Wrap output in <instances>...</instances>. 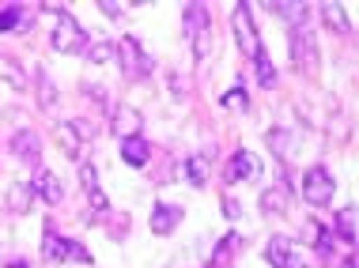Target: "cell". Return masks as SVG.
Returning <instances> with one entry per match:
<instances>
[{
  "label": "cell",
  "instance_id": "4316f807",
  "mask_svg": "<svg viewBox=\"0 0 359 268\" xmlns=\"http://www.w3.org/2000/svg\"><path fill=\"white\" fill-rule=\"evenodd\" d=\"M87 57L95 61V64H106L110 57H114V45H110V42H95V45L87 50Z\"/></svg>",
  "mask_w": 359,
  "mask_h": 268
},
{
  "label": "cell",
  "instance_id": "7402d4cb",
  "mask_svg": "<svg viewBox=\"0 0 359 268\" xmlns=\"http://www.w3.org/2000/svg\"><path fill=\"white\" fill-rule=\"evenodd\" d=\"M186 178L193 181V186H205V181H208V159H200V155H193V159L186 163Z\"/></svg>",
  "mask_w": 359,
  "mask_h": 268
},
{
  "label": "cell",
  "instance_id": "83f0119b",
  "mask_svg": "<svg viewBox=\"0 0 359 268\" xmlns=\"http://www.w3.org/2000/svg\"><path fill=\"white\" fill-rule=\"evenodd\" d=\"M224 106H231V110H250V98H246L242 87H235V91H227V95H224Z\"/></svg>",
  "mask_w": 359,
  "mask_h": 268
},
{
  "label": "cell",
  "instance_id": "7c38bea8",
  "mask_svg": "<svg viewBox=\"0 0 359 268\" xmlns=\"http://www.w3.org/2000/svg\"><path fill=\"white\" fill-rule=\"evenodd\" d=\"M261 208L269 211V216H284V211L291 208V186L276 181L272 189H265V193H261Z\"/></svg>",
  "mask_w": 359,
  "mask_h": 268
},
{
  "label": "cell",
  "instance_id": "5b68a950",
  "mask_svg": "<svg viewBox=\"0 0 359 268\" xmlns=\"http://www.w3.org/2000/svg\"><path fill=\"white\" fill-rule=\"evenodd\" d=\"M117 57H122V68H125L129 80L148 76V72H152V61L144 57V50H140V42H136V38H122V42H117Z\"/></svg>",
  "mask_w": 359,
  "mask_h": 268
},
{
  "label": "cell",
  "instance_id": "44dd1931",
  "mask_svg": "<svg viewBox=\"0 0 359 268\" xmlns=\"http://www.w3.org/2000/svg\"><path fill=\"white\" fill-rule=\"evenodd\" d=\"M61 261H72V265H91V253L80 242L72 238H61Z\"/></svg>",
  "mask_w": 359,
  "mask_h": 268
},
{
  "label": "cell",
  "instance_id": "6da1fadb",
  "mask_svg": "<svg viewBox=\"0 0 359 268\" xmlns=\"http://www.w3.org/2000/svg\"><path fill=\"white\" fill-rule=\"evenodd\" d=\"M50 12H57V31H53V50L57 53H80L87 45V34L84 27L76 23V15H68L61 4H50Z\"/></svg>",
  "mask_w": 359,
  "mask_h": 268
},
{
  "label": "cell",
  "instance_id": "7a4b0ae2",
  "mask_svg": "<svg viewBox=\"0 0 359 268\" xmlns=\"http://www.w3.org/2000/svg\"><path fill=\"white\" fill-rule=\"evenodd\" d=\"M302 197L314 208H325L329 200H333V178H329L325 166H310L307 170V178H302Z\"/></svg>",
  "mask_w": 359,
  "mask_h": 268
},
{
  "label": "cell",
  "instance_id": "f546056e",
  "mask_svg": "<svg viewBox=\"0 0 359 268\" xmlns=\"http://www.w3.org/2000/svg\"><path fill=\"white\" fill-rule=\"evenodd\" d=\"M57 136H61V144H64V151H68V155H72V163H76V159H80V140H72V133H68V128H64V125L57 128Z\"/></svg>",
  "mask_w": 359,
  "mask_h": 268
},
{
  "label": "cell",
  "instance_id": "4dcf8cb0",
  "mask_svg": "<svg viewBox=\"0 0 359 268\" xmlns=\"http://www.w3.org/2000/svg\"><path fill=\"white\" fill-rule=\"evenodd\" d=\"M64 128H68V133H76L80 140H95V128H91L87 121H64Z\"/></svg>",
  "mask_w": 359,
  "mask_h": 268
},
{
  "label": "cell",
  "instance_id": "5bb4252c",
  "mask_svg": "<svg viewBox=\"0 0 359 268\" xmlns=\"http://www.w3.org/2000/svg\"><path fill=\"white\" fill-rule=\"evenodd\" d=\"M178 219H182V208L178 204H155L152 230H155V234H170V230L178 227Z\"/></svg>",
  "mask_w": 359,
  "mask_h": 268
},
{
  "label": "cell",
  "instance_id": "e0dca14e",
  "mask_svg": "<svg viewBox=\"0 0 359 268\" xmlns=\"http://www.w3.org/2000/svg\"><path fill=\"white\" fill-rule=\"evenodd\" d=\"M31 204H34V193H31V186L15 181V186L8 189V208H12L15 216H27V211H31Z\"/></svg>",
  "mask_w": 359,
  "mask_h": 268
},
{
  "label": "cell",
  "instance_id": "836d02e7",
  "mask_svg": "<svg viewBox=\"0 0 359 268\" xmlns=\"http://www.w3.org/2000/svg\"><path fill=\"white\" fill-rule=\"evenodd\" d=\"M208 268H219V265H208Z\"/></svg>",
  "mask_w": 359,
  "mask_h": 268
},
{
  "label": "cell",
  "instance_id": "d6986e66",
  "mask_svg": "<svg viewBox=\"0 0 359 268\" xmlns=\"http://www.w3.org/2000/svg\"><path fill=\"white\" fill-rule=\"evenodd\" d=\"M269 8L276 15H284L295 31H299V27H307V20H310V4H299V0H295V4H269Z\"/></svg>",
  "mask_w": 359,
  "mask_h": 268
},
{
  "label": "cell",
  "instance_id": "e575fe53",
  "mask_svg": "<svg viewBox=\"0 0 359 268\" xmlns=\"http://www.w3.org/2000/svg\"><path fill=\"white\" fill-rule=\"evenodd\" d=\"M295 268H302V265H295Z\"/></svg>",
  "mask_w": 359,
  "mask_h": 268
},
{
  "label": "cell",
  "instance_id": "4fadbf2b",
  "mask_svg": "<svg viewBox=\"0 0 359 268\" xmlns=\"http://www.w3.org/2000/svg\"><path fill=\"white\" fill-rule=\"evenodd\" d=\"M80 178H84V189H87L91 208H95V211H106V208H110V200H106V193L98 189V174H95V166H91V163H80Z\"/></svg>",
  "mask_w": 359,
  "mask_h": 268
},
{
  "label": "cell",
  "instance_id": "30bf717a",
  "mask_svg": "<svg viewBox=\"0 0 359 268\" xmlns=\"http://www.w3.org/2000/svg\"><path fill=\"white\" fill-rule=\"evenodd\" d=\"M12 151L20 163H38V151H42V140L34 128H20V133L12 136Z\"/></svg>",
  "mask_w": 359,
  "mask_h": 268
},
{
  "label": "cell",
  "instance_id": "cb8c5ba5",
  "mask_svg": "<svg viewBox=\"0 0 359 268\" xmlns=\"http://www.w3.org/2000/svg\"><path fill=\"white\" fill-rule=\"evenodd\" d=\"M269 147L280 155L284 163H288V155H291V136L284 133V128H269Z\"/></svg>",
  "mask_w": 359,
  "mask_h": 268
},
{
  "label": "cell",
  "instance_id": "ac0fdd59",
  "mask_svg": "<svg viewBox=\"0 0 359 268\" xmlns=\"http://www.w3.org/2000/svg\"><path fill=\"white\" fill-rule=\"evenodd\" d=\"M122 159L129 163V166H148V144L140 140V136H133V140H122Z\"/></svg>",
  "mask_w": 359,
  "mask_h": 268
},
{
  "label": "cell",
  "instance_id": "f1b7e54d",
  "mask_svg": "<svg viewBox=\"0 0 359 268\" xmlns=\"http://www.w3.org/2000/svg\"><path fill=\"white\" fill-rule=\"evenodd\" d=\"M38 95H42V98H38L42 106H53V103H57V87H53V83L45 80V76L38 80Z\"/></svg>",
  "mask_w": 359,
  "mask_h": 268
},
{
  "label": "cell",
  "instance_id": "277c9868",
  "mask_svg": "<svg viewBox=\"0 0 359 268\" xmlns=\"http://www.w3.org/2000/svg\"><path fill=\"white\" fill-rule=\"evenodd\" d=\"M291 61H295V68H302V72L318 68V42L307 27H299V31L291 34Z\"/></svg>",
  "mask_w": 359,
  "mask_h": 268
},
{
  "label": "cell",
  "instance_id": "603a6c76",
  "mask_svg": "<svg viewBox=\"0 0 359 268\" xmlns=\"http://www.w3.org/2000/svg\"><path fill=\"white\" fill-rule=\"evenodd\" d=\"M15 27H27V12L20 4H12V8L0 12V31H15Z\"/></svg>",
  "mask_w": 359,
  "mask_h": 268
},
{
  "label": "cell",
  "instance_id": "1f68e13d",
  "mask_svg": "<svg viewBox=\"0 0 359 268\" xmlns=\"http://www.w3.org/2000/svg\"><path fill=\"white\" fill-rule=\"evenodd\" d=\"M98 8H103V15H110V20H117V15H122L129 4H117V0H98Z\"/></svg>",
  "mask_w": 359,
  "mask_h": 268
},
{
  "label": "cell",
  "instance_id": "3957f363",
  "mask_svg": "<svg viewBox=\"0 0 359 268\" xmlns=\"http://www.w3.org/2000/svg\"><path fill=\"white\" fill-rule=\"evenodd\" d=\"M231 27H235V38H238V50L246 53V57H254L257 53V31H254V15H250V4H235L231 12Z\"/></svg>",
  "mask_w": 359,
  "mask_h": 268
},
{
  "label": "cell",
  "instance_id": "ba28073f",
  "mask_svg": "<svg viewBox=\"0 0 359 268\" xmlns=\"http://www.w3.org/2000/svg\"><path fill=\"white\" fill-rule=\"evenodd\" d=\"M295 242H291L288 234H272L269 238V249H265V261H269L272 268H295Z\"/></svg>",
  "mask_w": 359,
  "mask_h": 268
},
{
  "label": "cell",
  "instance_id": "d4e9b609",
  "mask_svg": "<svg viewBox=\"0 0 359 268\" xmlns=\"http://www.w3.org/2000/svg\"><path fill=\"white\" fill-rule=\"evenodd\" d=\"M238 242H242V238H238V234H227L224 242L216 246V257H212V265H219V268H224V265H227V257H231L235 249H238Z\"/></svg>",
  "mask_w": 359,
  "mask_h": 268
},
{
  "label": "cell",
  "instance_id": "d6a6232c",
  "mask_svg": "<svg viewBox=\"0 0 359 268\" xmlns=\"http://www.w3.org/2000/svg\"><path fill=\"white\" fill-rule=\"evenodd\" d=\"M238 211H242V208H238V200H231V197H224V216H231V219H238Z\"/></svg>",
  "mask_w": 359,
  "mask_h": 268
},
{
  "label": "cell",
  "instance_id": "9c48e42d",
  "mask_svg": "<svg viewBox=\"0 0 359 268\" xmlns=\"http://www.w3.org/2000/svg\"><path fill=\"white\" fill-rule=\"evenodd\" d=\"M31 193H34V197H42L45 204H61V200H64L61 178H57L53 170H38V174H34V181H31Z\"/></svg>",
  "mask_w": 359,
  "mask_h": 268
},
{
  "label": "cell",
  "instance_id": "52a82bcc",
  "mask_svg": "<svg viewBox=\"0 0 359 268\" xmlns=\"http://www.w3.org/2000/svg\"><path fill=\"white\" fill-rule=\"evenodd\" d=\"M238 178H250V181H257L261 178V159H257L254 151H238L231 163H227V170H224V181L231 186V181H238Z\"/></svg>",
  "mask_w": 359,
  "mask_h": 268
},
{
  "label": "cell",
  "instance_id": "9a60e30c",
  "mask_svg": "<svg viewBox=\"0 0 359 268\" xmlns=\"http://www.w3.org/2000/svg\"><path fill=\"white\" fill-rule=\"evenodd\" d=\"M356 219H359V208L356 204H348V208L337 211V234L348 242V249L356 246Z\"/></svg>",
  "mask_w": 359,
  "mask_h": 268
},
{
  "label": "cell",
  "instance_id": "8992f818",
  "mask_svg": "<svg viewBox=\"0 0 359 268\" xmlns=\"http://www.w3.org/2000/svg\"><path fill=\"white\" fill-rule=\"evenodd\" d=\"M186 38L197 42V57L208 50V12L205 4H186Z\"/></svg>",
  "mask_w": 359,
  "mask_h": 268
},
{
  "label": "cell",
  "instance_id": "8fae6325",
  "mask_svg": "<svg viewBox=\"0 0 359 268\" xmlns=\"http://www.w3.org/2000/svg\"><path fill=\"white\" fill-rule=\"evenodd\" d=\"M140 114H136V106H117L114 110V133L122 136V140H133V136H140Z\"/></svg>",
  "mask_w": 359,
  "mask_h": 268
},
{
  "label": "cell",
  "instance_id": "484cf974",
  "mask_svg": "<svg viewBox=\"0 0 359 268\" xmlns=\"http://www.w3.org/2000/svg\"><path fill=\"white\" fill-rule=\"evenodd\" d=\"M42 257H45V261H61V238L53 234V230H45V234H42Z\"/></svg>",
  "mask_w": 359,
  "mask_h": 268
},
{
  "label": "cell",
  "instance_id": "2e32d148",
  "mask_svg": "<svg viewBox=\"0 0 359 268\" xmlns=\"http://www.w3.org/2000/svg\"><path fill=\"white\" fill-rule=\"evenodd\" d=\"M321 20H325L329 31H337L340 38L352 34V23H348V15H344V8H340V4H321Z\"/></svg>",
  "mask_w": 359,
  "mask_h": 268
},
{
  "label": "cell",
  "instance_id": "ffe728a7",
  "mask_svg": "<svg viewBox=\"0 0 359 268\" xmlns=\"http://www.w3.org/2000/svg\"><path fill=\"white\" fill-rule=\"evenodd\" d=\"M254 72L261 87H276V68H272L269 53H265V45H257V53H254Z\"/></svg>",
  "mask_w": 359,
  "mask_h": 268
}]
</instances>
